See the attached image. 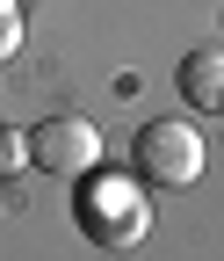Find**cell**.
<instances>
[{"instance_id":"6da1fadb","label":"cell","mask_w":224,"mask_h":261,"mask_svg":"<svg viewBox=\"0 0 224 261\" xmlns=\"http://www.w3.org/2000/svg\"><path fill=\"white\" fill-rule=\"evenodd\" d=\"M73 218L94 247H138L145 225H152V203H145V174H80V196H73Z\"/></svg>"},{"instance_id":"3957f363","label":"cell","mask_w":224,"mask_h":261,"mask_svg":"<svg viewBox=\"0 0 224 261\" xmlns=\"http://www.w3.org/2000/svg\"><path fill=\"white\" fill-rule=\"evenodd\" d=\"M29 160H37L44 174H58V181H80V174L102 167V130L87 116H44L29 130Z\"/></svg>"},{"instance_id":"5b68a950","label":"cell","mask_w":224,"mask_h":261,"mask_svg":"<svg viewBox=\"0 0 224 261\" xmlns=\"http://www.w3.org/2000/svg\"><path fill=\"white\" fill-rule=\"evenodd\" d=\"M15 51H22V15H15V0H0V65Z\"/></svg>"},{"instance_id":"277c9868","label":"cell","mask_w":224,"mask_h":261,"mask_svg":"<svg viewBox=\"0 0 224 261\" xmlns=\"http://www.w3.org/2000/svg\"><path fill=\"white\" fill-rule=\"evenodd\" d=\"M181 94H188L196 109L224 116V44H203V51L181 58Z\"/></svg>"},{"instance_id":"7a4b0ae2","label":"cell","mask_w":224,"mask_h":261,"mask_svg":"<svg viewBox=\"0 0 224 261\" xmlns=\"http://www.w3.org/2000/svg\"><path fill=\"white\" fill-rule=\"evenodd\" d=\"M203 130H188V123H174V116H159V123H145L138 130V174H145V189H196L203 181Z\"/></svg>"}]
</instances>
